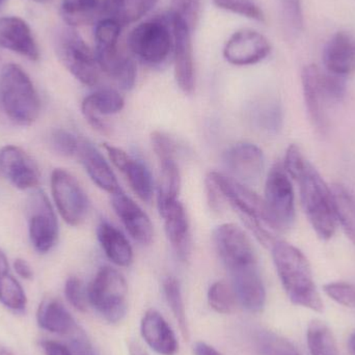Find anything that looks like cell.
<instances>
[{"instance_id":"obj_35","label":"cell","mask_w":355,"mask_h":355,"mask_svg":"<svg viewBox=\"0 0 355 355\" xmlns=\"http://www.w3.org/2000/svg\"><path fill=\"white\" fill-rule=\"evenodd\" d=\"M0 302L15 312H22L26 308L27 298L22 286L8 272L0 275Z\"/></svg>"},{"instance_id":"obj_8","label":"cell","mask_w":355,"mask_h":355,"mask_svg":"<svg viewBox=\"0 0 355 355\" xmlns=\"http://www.w3.org/2000/svg\"><path fill=\"white\" fill-rule=\"evenodd\" d=\"M263 200L275 229L279 232L290 229L295 219L294 190L289 175L282 164H275L269 171Z\"/></svg>"},{"instance_id":"obj_26","label":"cell","mask_w":355,"mask_h":355,"mask_svg":"<svg viewBox=\"0 0 355 355\" xmlns=\"http://www.w3.org/2000/svg\"><path fill=\"white\" fill-rule=\"evenodd\" d=\"M98 240L110 262L119 267L132 264L133 248L121 230L107 221H102L97 229Z\"/></svg>"},{"instance_id":"obj_11","label":"cell","mask_w":355,"mask_h":355,"mask_svg":"<svg viewBox=\"0 0 355 355\" xmlns=\"http://www.w3.org/2000/svg\"><path fill=\"white\" fill-rule=\"evenodd\" d=\"M28 233L35 250L46 254L58 239V223L47 196L39 190L28 200Z\"/></svg>"},{"instance_id":"obj_27","label":"cell","mask_w":355,"mask_h":355,"mask_svg":"<svg viewBox=\"0 0 355 355\" xmlns=\"http://www.w3.org/2000/svg\"><path fill=\"white\" fill-rule=\"evenodd\" d=\"M321 70L316 64H308L302 72L304 102L313 125L318 129L324 127V102L321 87Z\"/></svg>"},{"instance_id":"obj_45","label":"cell","mask_w":355,"mask_h":355,"mask_svg":"<svg viewBox=\"0 0 355 355\" xmlns=\"http://www.w3.org/2000/svg\"><path fill=\"white\" fill-rule=\"evenodd\" d=\"M325 294L342 306L355 309V285L347 283H329L323 287Z\"/></svg>"},{"instance_id":"obj_23","label":"cell","mask_w":355,"mask_h":355,"mask_svg":"<svg viewBox=\"0 0 355 355\" xmlns=\"http://www.w3.org/2000/svg\"><path fill=\"white\" fill-rule=\"evenodd\" d=\"M76 156L80 160L81 164L92 181L100 189L104 190L112 196L122 190L112 166L108 162H106L101 152L91 141L80 139Z\"/></svg>"},{"instance_id":"obj_38","label":"cell","mask_w":355,"mask_h":355,"mask_svg":"<svg viewBox=\"0 0 355 355\" xmlns=\"http://www.w3.org/2000/svg\"><path fill=\"white\" fill-rule=\"evenodd\" d=\"M213 2L217 8L233 14L239 15L252 20H264L263 10L254 0H213Z\"/></svg>"},{"instance_id":"obj_36","label":"cell","mask_w":355,"mask_h":355,"mask_svg":"<svg viewBox=\"0 0 355 355\" xmlns=\"http://www.w3.org/2000/svg\"><path fill=\"white\" fill-rule=\"evenodd\" d=\"M237 302L233 287L225 282H215L209 288V306L218 314H233L235 312Z\"/></svg>"},{"instance_id":"obj_5","label":"cell","mask_w":355,"mask_h":355,"mask_svg":"<svg viewBox=\"0 0 355 355\" xmlns=\"http://www.w3.org/2000/svg\"><path fill=\"white\" fill-rule=\"evenodd\" d=\"M87 292L89 304L110 324L120 323L126 317L128 285L124 275L114 267H101Z\"/></svg>"},{"instance_id":"obj_56","label":"cell","mask_w":355,"mask_h":355,"mask_svg":"<svg viewBox=\"0 0 355 355\" xmlns=\"http://www.w3.org/2000/svg\"><path fill=\"white\" fill-rule=\"evenodd\" d=\"M0 355H14V354L8 348H6V346L0 344Z\"/></svg>"},{"instance_id":"obj_52","label":"cell","mask_w":355,"mask_h":355,"mask_svg":"<svg viewBox=\"0 0 355 355\" xmlns=\"http://www.w3.org/2000/svg\"><path fill=\"white\" fill-rule=\"evenodd\" d=\"M194 354L196 355H223L217 352L214 347L205 343V342H198L194 345Z\"/></svg>"},{"instance_id":"obj_54","label":"cell","mask_w":355,"mask_h":355,"mask_svg":"<svg viewBox=\"0 0 355 355\" xmlns=\"http://www.w3.org/2000/svg\"><path fill=\"white\" fill-rule=\"evenodd\" d=\"M8 272V263L4 252L0 250V275Z\"/></svg>"},{"instance_id":"obj_42","label":"cell","mask_w":355,"mask_h":355,"mask_svg":"<svg viewBox=\"0 0 355 355\" xmlns=\"http://www.w3.org/2000/svg\"><path fill=\"white\" fill-rule=\"evenodd\" d=\"M151 143L159 162L177 160L178 145L172 137L162 131H154L151 135Z\"/></svg>"},{"instance_id":"obj_50","label":"cell","mask_w":355,"mask_h":355,"mask_svg":"<svg viewBox=\"0 0 355 355\" xmlns=\"http://www.w3.org/2000/svg\"><path fill=\"white\" fill-rule=\"evenodd\" d=\"M45 355H73L68 346L55 341H43L41 343Z\"/></svg>"},{"instance_id":"obj_16","label":"cell","mask_w":355,"mask_h":355,"mask_svg":"<svg viewBox=\"0 0 355 355\" xmlns=\"http://www.w3.org/2000/svg\"><path fill=\"white\" fill-rule=\"evenodd\" d=\"M225 164L229 176L243 184L254 183L262 176L265 157L258 146L239 143L230 148L225 154Z\"/></svg>"},{"instance_id":"obj_7","label":"cell","mask_w":355,"mask_h":355,"mask_svg":"<svg viewBox=\"0 0 355 355\" xmlns=\"http://www.w3.org/2000/svg\"><path fill=\"white\" fill-rule=\"evenodd\" d=\"M56 52L67 70L83 85L94 87L100 80V70L95 51L75 29L64 28L56 37Z\"/></svg>"},{"instance_id":"obj_32","label":"cell","mask_w":355,"mask_h":355,"mask_svg":"<svg viewBox=\"0 0 355 355\" xmlns=\"http://www.w3.org/2000/svg\"><path fill=\"white\" fill-rule=\"evenodd\" d=\"M306 342L312 355H339L333 331L318 319H314L309 324Z\"/></svg>"},{"instance_id":"obj_44","label":"cell","mask_w":355,"mask_h":355,"mask_svg":"<svg viewBox=\"0 0 355 355\" xmlns=\"http://www.w3.org/2000/svg\"><path fill=\"white\" fill-rule=\"evenodd\" d=\"M64 295L69 304L79 312L87 311V292L85 291L83 282L76 277H71L67 279L64 285Z\"/></svg>"},{"instance_id":"obj_13","label":"cell","mask_w":355,"mask_h":355,"mask_svg":"<svg viewBox=\"0 0 355 355\" xmlns=\"http://www.w3.org/2000/svg\"><path fill=\"white\" fill-rule=\"evenodd\" d=\"M270 52V42L264 35L254 29L243 28L227 40L223 47V58L233 66H252L264 60Z\"/></svg>"},{"instance_id":"obj_30","label":"cell","mask_w":355,"mask_h":355,"mask_svg":"<svg viewBox=\"0 0 355 355\" xmlns=\"http://www.w3.org/2000/svg\"><path fill=\"white\" fill-rule=\"evenodd\" d=\"M160 164V179L157 188L158 210L162 212L179 200L181 190V173L177 160H166Z\"/></svg>"},{"instance_id":"obj_21","label":"cell","mask_w":355,"mask_h":355,"mask_svg":"<svg viewBox=\"0 0 355 355\" xmlns=\"http://www.w3.org/2000/svg\"><path fill=\"white\" fill-rule=\"evenodd\" d=\"M125 106L123 96L116 89H102L87 96L81 104V112L87 122L99 132L106 133L107 123L104 116L122 112Z\"/></svg>"},{"instance_id":"obj_33","label":"cell","mask_w":355,"mask_h":355,"mask_svg":"<svg viewBox=\"0 0 355 355\" xmlns=\"http://www.w3.org/2000/svg\"><path fill=\"white\" fill-rule=\"evenodd\" d=\"M333 193L336 217L340 221L346 235L355 244V200L342 185H334Z\"/></svg>"},{"instance_id":"obj_51","label":"cell","mask_w":355,"mask_h":355,"mask_svg":"<svg viewBox=\"0 0 355 355\" xmlns=\"http://www.w3.org/2000/svg\"><path fill=\"white\" fill-rule=\"evenodd\" d=\"M14 268L18 275H20L22 279H31L33 277V272L31 269V265L23 260V259H17L14 262Z\"/></svg>"},{"instance_id":"obj_31","label":"cell","mask_w":355,"mask_h":355,"mask_svg":"<svg viewBox=\"0 0 355 355\" xmlns=\"http://www.w3.org/2000/svg\"><path fill=\"white\" fill-rule=\"evenodd\" d=\"M60 14L70 26L92 24L102 14V0H62Z\"/></svg>"},{"instance_id":"obj_49","label":"cell","mask_w":355,"mask_h":355,"mask_svg":"<svg viewBox=\"0 0 355 355\" xmlns=\"http://www.w3.org/2000/svg\"><path fill=\"white\" fill-rule=\"evenodd\" d=\"M68 347L73 355H97L87 336L78 327L70 334Z\"/></svg>"},{"instance_id":"obj_46","label":"cell","mask_w":355,"mask_h":355,"mask_svg":"<svg viewBox=\"0 0 355 355\" xmlns=\"http://www.w3.org/2000/svg\"><path fill=\"white\" fill-rule=\"evenodd\" d=\"M261 349L264 355H300L287 340L272 334H265L261 337Z\"/></svg>"},{"instance_id":"obj_24","label":"cell","mask_w":355,"mask_h":355,"mask_svg":"<svg viewBox=\"0 0 355 355\" xmlns=\"http://www.w3.org/2000/svg\"><path fill=\"white\" fill-rule=\"evenodd\" d=\"M141 334L148 346L160 355H176L179 352L176 335L166 319L156 310H148L141 322Z\"/></svg>"},{"instance_id":"obj_43","label":"cell","mask_w":355,"mask_h":355,"mask_svg":"<svg viewBox=\"0 0 355 355\" xmlns=\"http://www.w3.org/2000/svg\"><path fill=\"white\" fill-rule=\"evenodd\" d=\"M79 143H80V139L64 129H56L51 133L52 147L60 155L67 156V157L76 156Z\"/></svg>"},{"instance_id":"obj_28","label":"cell","mask_w":355,"mask_h":355,"mask_svg":"<svg viewBox=\"0 0 355 355\" xmlns=\"http://www.w3.org/2000/svg\"><path fill=\"white\" fill-rule=\"evenodd\" d=\"M37 320L41 329L58 335H70L77 327L66 306L53 298L42 302L37 310Z\"/></svg>"},{"instance_id":"obj_19","label":"cell","mask_w":355,"mask_h":355,"mask_svg":"<svg viewBox=\"0 0 355 355\" xmlns=\"http://www.w3.org/2000/svg\"><path fill=\"white\" fill-rule=\"evenodd\" d=\"M238 302L246 310L259 313L266 304V290L258 264L230 272Z\"/></svg>"},{"instance_id":"obj_20","label":"cell","mask_w":355,"mask_h":355,"mask_svg":"<svg viewBox=\"0 0 355 355\" xmlns=\"http://www.w3.org/2000/svg\"><path fill=\"white\" fill-rule=\"evenodd\" d=\"M164 220L166 237L181 262H187L191 254V234L185 207L180 200L159 212Z\"/></svg>"},{"instance_id":"obj_25","label":"cell","mask_w":355,"mask_h":355,"mask_svg":"<svg viewBox=\"0 0 355 355\" xmlns=\"http://www.w3.org/2000/svg\"><path fill=\"white\" fill-rule=\"evenodd\" d=\"M323 62L327 72L346 76L355 69V40L349 33H336L323 52Z\"/></svg>"},{"instance_id":"obj_40","label":"cell","mask_w":355,"mask_h":355,"mask_svg":"<svg viewBox=\"0 0 355 355\" xmlns=\"http://www.w3.org/2000/svg\"><path fill=\"white\" fill-rule=\"evenodd\" d=\"M200 8L202 0H172L170 12L181 18L193 31L200 19Z\"/></svg>"},{"instance_id":"obj_17","label":"cell","mask_w":355,"mask_h":355,"mask_svg":"<svg viewBox=\"0 0 355 355\" xmlns=\"http://www.w3.org/2000/svg\"><path fill=\"white\" fill-rule=\"evenodd\" d=\"M112 205L129 235L143 245H149L154 237V227L147 213L123 190L112 194Z\"/></svg>"},{"instance_id":"obj_15","label":"cell","mask_w":355,"mask_h":355,"mask_svg":"<svg viewBox=\"0 0 355 355\" xmlns=\"http://www.w3.org/2000/svg\"><path fill=\"white\" fill-rule=\"evenodd\" d=\"M0 171L21 190L33 189L40 183L39 168L35 160L21 148L6 146L0 151Z\"/></svg>"},{"instance_id":"obj_3","label":"cell","mask_w":355,"mask_h":355,"mask_svg":"<svg viewBox=\"0 0 355 355\" xmlns=\"http://www.w3.org/2000/svg\"><path fill=\"white\" fill-rule=\"evenodd\" d=\"M0 102L6 116L21 126L39 118L41 101L33 81L18 64H8L0 74Z\"/></svg>"},{"instance_id":"obj_6","label":"cell","mask_w":355,"mask_h":355,"mask_svg":"<svg viewBox=\"0 0 355 355\" xmlns=\"http://www.w3.org/2000/svg\"><path fill=\"white\" fill-rule=\"evenodd\" d=\"M129 51L148 66H160L174 49V37L168 15L150 19L129 33Z\"/></svg>"},{"instance_id":"obj_29","label":"cell","mask_w":355,"mask_h":355,"mask_svg":"<svg viewBox=\"0 0 355 355\" xmlns=\"http://www.w3.org/2000/svg\"><path fill=\"white\" fill-rule=\"evenodd\" d=\"M159 0H102V14L121 25L130 24L149 14Z\"/></svg>"},{"instance_id":"obj_4","label":"cell","mask_w":355,"mask_h":355,"mask_svg":"<svg viewBox=\"0 0 355 355\" xmlns=\"http://www.w3.org/2000/svg\"><path fill=\"white\" fill-rule=\"evenodd\" d=\"M300 198L304 213L320 239L329 240L335 235L337 217L331 189L310 162L300 176Z\"/></svg>"},{"instance_id":"obj_14","label":"cell","mask_w":355,"mask_h":355,"mask_svg":"<svg viewBox=\"0 0 355 355\" xmlns=\"http://www.w3.org/2000/svg\"><path fill=\"white\" fill-rule=\"evenodd\" d=\"M106 153L112 164L124 175L132 191L139 200L150 202L154 196V180L148 166L141 160L135 159L126 151L116 146L105 144Z\"/></svg>"},{"instance_id":"obj_2","label":"cell","mask_w":355,"mask_h":355,"mask_svg":"<svg viewBox=\"0 0 355 355\" xmlns=\"http://www.w3.org/2000/svg\"><path fill=\"white\" fill-rule=\"evenodd\" d=\"M208 177L216 186L223 202H229L263 245L271 248L279 240L277 235L279 232L269 218L264 200L246 184L229 175L211 172Z\"/></svg>"},{"instance_id":"obj_9","label":"cell","mask_w":355,"mask_h":355,"mask_svg":"<svg viewBox=\"0 0 355 355\" xmlns=\"http://www.w3.org/2000/svg\"><path fill=\"white\" fill-rule=\"evenodd\" d=\"M51 192L60 216L69 225L78 227L87 218L89 200L78 180L68 171L56 168L51 175Z\"/></svg>"},{"instance_id":"obj_1","label":"cell","mask_w":355,"mask_h":355,"mask_svg":"<svg viewBox=\"0 0 355 355\" xmlns=\"http://www.w3.org/2000/svg\"><path fill=\"white\" fill-rule=\"evenodd\" d=\"M271 252L275 269L290 302L322 313L324 306L315 285L310 262L304 252L282 240L271 246Z\"/></svg>"},{"instance_id":"obj_39","label":"cell","mask_w":355,"mask_h":355,"mask_svg":"<svg viewBox=\"0 0 355 355\" xmlns=\"http://www.w3.org/2000/svg\"><path fill=\"white\" fill-rule=\"evenodd\" d=\"M122 25L114 21V19H101L96 23L94 37H95L96 46L116 45L120 40Z\"/></svg>"},{"instance_id":"obj_57","label":"cell","mask_w":355,"mask_h":355,"mask_svg":"<svg viewBox=\"0 0 355 355\" xmlns=\"http://www.w3.org/2000/svg\"><path fill=\"white\" fill-rule=\"evenodd\" d=\"M33 1L37 2V3H47V2H50L51 0H33Z\"/></svg>"},{"instance_id":"obj_37","label":"cell","mask_w":355,"mask_h":355,"mask_svg":"<svg viewBox=\"0 0 355 355\" xmlns=\"http://www.w3.org/2000/svg\"><path fill=\"white\" fill-rule=\"evenodd\" d=\"M252 121L262 130L277 132L282 126L281 107L277 103H266L258 106L252 112Z\"/></svg>"},{"instance_id":"obj_18","label":"cell","mask_w":355,"mask_h":355,"mask_svg":"<svg viewBox=\"0 0 355 355\" xmlns=\"http://www.w3.org/2000/svg\"><path fill=\"white\" fill-rule=\"evenodd\" d=\"M96 60L101 72L107 75L121 89L130 91L137 81V64L130 55L121 49L119 44L96 46Z\"/></svg>"},{"instance_id":"obj_55","label":"cell","mask_w":355,"mask_h":355,"mask_svg":"<svg viewBox=\"0 0 355 355\" xmlns=\"http://www.w3.org/2000/svg\"><path fill=\"white\" fill-rule=\"evenodd\" d=\"M349 352L352 355H355V333L352 336V338L349 339Z\"/></svg>"},{"instance_id":"obj_47","label":"cell","mask_w":355,"mask_h":355,"mask_svg":"<svg viewBox=\"0 0 355 355\" xmlns=\"http://www.w3.org/2000/svg\"><path fill=\"white\" fill-rule=\"evenodd\" d=\"M282 12L284 20L292 31L300 33L304 27V14H302L300 0H281Z\"/></svg>"},{"instance_id":"obj_48","label":"cell","mask_w":355,"mask_h":355,"mask_svg":"<svg viewBox=\"0 0 355 355\" xmlns=\"http://www.w3.org/2000/svg\"><path fill=\"white\" fill-rule=\"evenodd\" d=\"M308 162L300 152V148L296 145H291L286 152L283 166L287 174L296 180L300 176Z\"/></svg>"},{"instance_id":"obj_22","label":"cell","mask_w":355,"mask_h":355,"mask_svg":"<svg viewBox=\"0 0 355 355\" xmlns=\"http://www.w3.org/2000/svg\"><path fill=\"white\" fill-rule=\"evenodd\" d=\"M0 47L31 60L40 58V50L29 25L18 17L0 18Z\"/></svg>"},{"instance_id":"obj_34","label":"cell","mask_w":355,"mask_h":355,"mask_svg":"<svg viewBox=\"0 0 355 355\" xmlns=\"http://www.w3.org/2000/svg\"><path fill=\"white\" fill-rule=\"evenodd\" d=\"M164 293L166 302L176 319L184 339H189V327L186 317L185 304L182 295L181 285L175 277H168L164 281Z\"/></svg>"},{"instance_id":"obj_41","label":"cell","mask_w":355,"mask_h":355,"mask_svg":"<svg viewBox=\"0 0 355 355\" xmlns=\"http://www.w3.org/2000/svg\"><path fill=\"white\" fill-rule=\"evenodd\" d=\"M321 87L327 101H341L346 94L345 76L331 72L321 73Z\"/></svg>"},{"instance_id":"obj_12","label":"cell","mask_w":355,"mask_h":355,"mask_svg":"<svg viewBox=\"0 0 355 355\" xmlns=\"http://www.w3.org/2000/svg\"><path fill=\"white\" fill-rule=\"evenodd\" d=\"M168 21L174 37L175 78L178 87L186 95H191L196 87L193 49H192L191 29L181 18L168 12Z\"/></svg>"},{"instance_id":"obj_58","label":"cell","mask_w":355,"mask_h":355,"mask_svg":"<svg viewBox=\"0 0 355 355\" xmlns=\"http://www.w3.org/2000/svg\"><path fill=\"white\" fill-rule=\"evenodd\" d=\"M2 2H3V0H0V6H1Z\"/></svg>"},{"instance_id":"obj_53","label":"cell","mask_w":355,"mask_h":355,"mask_svg":"<svg viewBox=\"0 0 355 355\" xmlns=\"http://www.w3.org/2000/svg\"><path fill=\"white\" fill-rule=\"evenodd\" d=\"M129 354L130 355H150L148 354L147 352H146L145 349H144L143 347H141V345H139L137 342H130L129 343Z\"/></svg>"},{"instance_id":"obj_10","label":"cell","mask_w":355,"mask_h":355,"mask_svg":"<svg viewBox=\"0 0 355 355\" xmlns=\"http://www.w3.org/2000/svg\"><path fill=\"white\" fill-rule=\"evenodd\" d=\"M212 239L219 259L229 272L258 264L252 240L235 223H223L215 227Z\"/></svg>"}]
</instances>
